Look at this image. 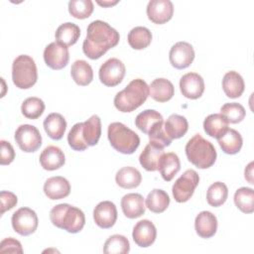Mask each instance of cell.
Wrapping results in <instances>:
<instances>
[{
  "label": "cell",
  "instance_id": "5",
  "mask_svg": "<svg viewBox=\"0 0 254 254\" xmlns=\"http://www.w3.org/2000/svg\"><path fill=\"white\" fill-rule=\"evenodd\" d=\"M107 137L110 145L122 154H133L140 145L138 134L121 122H112L108 125Z\"/></svg>",
  "mask_w": 254,
  "mask_h": 254
},
{
  "label": "cell",
  "instance_id": "6",
  "mask_svg": "<svg viewBox=\"0 0 254 254\" xmlns=\"http://www.w3.org/2000/svg\"><path fill=\"white\" fill-rule=\"evenodd\" d=\"M12 79L14 84L21 89L30 88L37 82L38 71L33 58L20 55L13 61Z\"/></svg>",
  "mask_w": 254,
  "mask_h": 254
},
{
  "label": "cell",
  "instance_id": "41",
  "mask_svg": "<svg viewBox=\"0 0 254 254\" xmlns=\"http://www.w3.org/2000/svg\"><path fill=\"white\" fill-rule=\"evenodd\" d=\"M94 6L91 0H70L68 2V12L76 19H86L93 12Z\"/></svg>",
  "mask_w": 254,
  "mask_h": 254
},
{
  "label": "cell",
  "instance_id": "14",
  "mask_svg": "<svg viewBox=\"0 0 254 254\" xmlns=\"http://www.w3.org/2000/svg\"><path fill=\"white\" fill-rule=\"evenodd\" d=\"M180 88L183 95L190 99L199 98L204 91V81L196 72H188L180 79Z\"/></svg>",
  "mask_w": 254,
  "mask_h": 254
},
{
  "label": "cell",
  "instance_id": "34",
  "mask_svg": "<svg viewBox=\"0 0 254 254\" xmlns=\"http://www.w3.org/2000/svg\"><path fill=\"white\" fill-rule=\"evenodd\" d=\"M170 204L169 194L160 189L151 190L146 198V206L154 213H161L165 211Z\"/></svg>",
  "mask_w": 254,
  "mask_h": 254
},
{
  "label": "cell",
  "instance_id": "22",
  "mask_svg": "<svg viewBox=\"0 0 254 254\" xmlns=\"http://www.w3.org/2000/svg\"><path fill=\"white\" fill-rule=\"evenodd\" d=\"M222 88L226 96L230 98L241 96L245 88L243 77L237 71H227L222 79Z\"/></svg>",
  "mask_w": 254,
  "mask_h": 254
},
{
  "label": "cell",
  "instance_id": "3",
  "mask_svg": "<svg viewBox=\"0 0 254 254\" xmlns=\"http://www.w3.org/2000/svg\"><path fill=\"white\" fill-rule=\"evenodd\" d=\"M52 223L69 233L79 232L85 224V216L81 209L68 203L55 205L50 211Z\"/></svg>",
  "mask_w": 254,
  "mask_h": 254
},
{
  "label": "cell",
  "instance_id": "17",
  "mask_svg": "<svg viewBox=\"0 0 254 254\" xmlns=\"http://www.w3.org/2000/svg\"><path fill=\"white\" fill-rule=\"evenodd\" d=\"M44 192L50 199H62L69 194L70 185L64 177H52L45 182Z\"/></svg>",
  "mask_w": 254,
  "mask_h": 254
},
{
  "label": "cell",
  "instance_id": "48",
  "mask_svg": "<svg viewBox=\"0 0 254 254\" xmlns=\"http://www.w3.org/2000/svg\"><path fill=\"white\" fill-rule=\"evenodd\" d=\"M116 3H118L117 0L115 1H97V4H99L100 6H103V7H109V6H112V5H115Z\"/></svg>",
  "mask_w": 254,
  "mask_h": 254
},
{
  "label": "cell",
  "instance_id": "20",
  "mask_svg": "<svg viewBox=\"0 0 254 254\" xmlns=\"http://www.w3.org/2000/svg\"><path fill=\"white\" fill-rule=\"evenodd\" d=\"M65 157L64 152L57 146L46 147L40 155V164L47 171H55L64 165Z\"/></svg>",
  "mask_w": 254,
  "mask_h": 254
},
{
  "label": "cell",
  "instance_id": "11",
  "mask_svg": "<svg viewBox=\"0 0 254 254\" xmlns=\"http://www.w3.org/2000/svg\"><path fill=\"white\" fill-rule=\"evenodd\" d=\"M68 60L69 53L67 47L59 42L49 44L44 50V61L52 69L64 68L67 64Z\"/></svg>",
  "mask_w": 254,
  "mask_h": 254
},
{
  "label": "cell",
  "instance_id": "23",
  "mask_svg": "<svg viewBox=\"0 0 254 254\" xmlns=\"http://www.w3.org/2000/svg\"><path fill=\"white\" fill-rule=\"evenodd\" d=\"M164 153L165 152L163 148L149 143L140 154L139 162L145 170L150 172L157 171L159 167V162Z\"/></svg>",
  "mask_w": 254,
  "mask_h": 254
},
{
  "label": "cell",
  "instance_id": "7",
  "mask_svg": "<svg viewBox=\"0 0 254 254\" xmlns=\"http://www.w3.org/2000/svg\"><path fill=\"white\" fill-rule=\"evenodd\" d=\"M199 183L198 174L194 170H187L174 183L172 191L177 202L188 201L194 192L195 188Z\"/></svg>",
  "mask_w": 254,
  "mask_h": 254
},
{
  "label": "cell",
  "instance_id": "44",
  "mask_svg": "<svg viewBox=\"0 0 254 254\" xmlns=\"http://www.w3.org/2000/svg\"><path fill=\"white\" fill-rule=\"evenodd\" d=\"M23 253L21 243L13 237L5 238L0 243V253Z\"/></svg>",
  "mask_w": 254,
  "mask_h": 254
},
{
  "label": "cell",
  "instance_id": "10",
  "mask_svg": "<svg viewBox=\"0 0 254 254\" xmlns=\"http://www.w3.org/2000/svg\"><path fill=\"white\" fill-rule=\"evenodd\" d=\"M100 81L106 86H115L119 84L125 75L124 64L116 58H110L105 61L98 71Z\"/></svg>",
  "mask_w": 254,
  "mask_h": 254
},
{
  "label": "cell",
  "instance_id": "45",
  "mask_svg": "<svg viewBox=\"0 0 254 254\" xmlns=\"http://www.w3.org/2000/svg\"><path fill=\"white\" fill-rule=\"evenodd\" d=\"M0 145H1L0 164L3 166L11 164L15 159V151L13 146L5 140H1Z\"/></svg>",
  "mask_w": 254,
  "mask_h": 254
},
{
  "label": "cell",
  "instance_id": "38",
  "mask_svg": "<svg viewBox=\"0 0 254 254\" xmlns=\"http://www.w3.org/2000/svg\"><path fill=\"white\" fill-rule=\"evenodd\" d=\"M130 250L128 239L124 235H111L104 243L103 252L105 254H126Z\"/></svg>",
  "mask_w": 254,
  "mask_h": 254
},
{
  "label": "cell",
  "instance_id": "16",
  "mask_svg": "<svg viewBox=\"0 0 254 254\" xmlns=\"http://www.w3.org/2000/svg\"><path fill=\"white\" fill-rule=\"evenodd\" d=\"M93 219L97 226L101 228L112 227L117 219V209L115 204L109 200L99 202L93 210Z\"/></svg>",
  "mask_w": 254,
  "mask_h": 254
},
{
  "label": "cell",
  "instance_id": "13",
  "mask_svg": "<svg viewBox=\"0 0 254 254\" xmlns=\"http://www.w3.org/2000/svg\"><path fill=\"white\" fill-rule=\"evenodd\" d=\"M147 16L155 24H164L171 20L174 5L170 0H151L147 5Z\"/></svg>",
  "mask_w": 254,
  "mask_h": 254
},
{
  "label": "cell",
  "instance_id": "15",
  "mask_svg": "<svg viewBox=\"0 0 254 254\" xmlns=\"http://www.w3.org/2000/svg\"><path fill=\"white\" fill-rule=\"evenodd\" d=\"M132 237L134 242L139 247H149L156 240V226L151 220L142 219L135 224L132 232Z\"/></svg>",
  "mask_w": 254,
  "mask_h": 254
},
{
  "label": "cell",
  "instance_id": "32",
  "mask_svg": "<svg viewBox=\"0 0 254 254\" xmlns=\"http://www.w3.org/2000/svg\"><path fill=\"white\" fill-rule=\"evenodd\" d=\"M164 121L163 116L160 112L154 109H146L140 112L135 118L136 127L145 134L149 132L160 122Z\"/></svg>",
  "mask_w": 254,
  "mask_h": 254
},
{
  "label": "cell",
  "instance_id": "31",
  "mask_svg": "<svg viewBox=\"0 0 254 254\" xmlns=\"http://www.w3.org/2000/svg\"><path fill=\"white\" fill-rule=\"evenodd\" d=\"M164 129L167 135L172 140L179 139L187 133L189 129V123L185 116L179 114H172L165 122Z\"/></svg>",
  "mask_w": 254,
  "mask_h": 254
},
{
  "label": "cell",
  "instance_id": "4",
  "mask_svg": "<svg viewBox=\"0 0 254 254\" xmlns=\"http://www.w3.org/2000/svg\"><path fill=\"white\" fill-rule=\"evenodd\" d=\"M185 151L188 160L198 169H207L216 160L217 154L214 146L200 134L193 135L188 141Z\"/></svg>",
  "mask_w": 254,
  "mask_h": 254
},
{
  "label": "cell",
  "instance_id": "36",
  "mask_svg": "<svg viewBox=\"0 0 254 254\" xmlns=\"http://www.w3.org/2000/svg\"><path fill=\"white\" fill-rule=\"evenodd\" d=\"M228 196V189L222 182H215L209 186L206 191L207 203L213 207L222 205Z\"/></svg>",
  "mask_w": 254,
  "mask_h": 254
},
{
  "label": "cell",
  "instance_id": "1",
  "mask_svg": "<svg viewBox=\"0 0 254 254\" xmlns=\"http://www.w3.org/2000/svg\"><path fill=\"white\" fill-rule=\"evenodd\" d=\"M119 39V33L109 24L101 20H95L87 26L82 51L87 58L97 60L109 49L115 47Z\"/></svg>",
  "mask_w": 254,
  "mask_h": 254
},
{
  "label": "cell",
  "instance_id": "29",
  "mask_svg": "<svg viewBox=\"0 0 254 254\" xmlns=\"http://www.w3.org/2000/svg\"><path fill=\"white\" fill-rule=\"evenodd\" d=\"M70 74L74 82L81 86L89 84L93 79L92 67L84 60H77L71 64Z\"/></svg>",
  "mask_w": 254,
  "mask_h": 254
},
{
  "label": "cell",
  "instance_id": "40",
  "mask_svg": "<svg viewBox=\"0 0 254 254\" xmlns=\"http://www.w3.org/2000/svg\"><path fill=\"white\" fill-rule=\"evenodd\" d=\"M220 114L227 120L228 123L236 124L244 119L246 111L240 103L228 102L221 106Z\"/></svg>",
  "mask_w": 254,
  "mask_h": 254
},
{
  "label": "cell",
  "instance_id": "24",
  "mask_svg": "<svg viewBox=\"0 0 254 254\" xmlns=\"http://www.w3.org/2000/svg\"><path fill=\"white\" fill-rule=\"evenodd\" d=\"M43 125L46 133L54 140L62 139L66 129V121L64 117L56 112L49 114L45 118Z\"/></svg>",
  "mask_w": 254,
  "mask_h": 254
},
{
  "label": "cell",
  "instance_id": "42",
  "mask_svg": "<svg viewBox=\"0 0 254 254\" xmlns=\"http://www.w3.org/2000/svg\"><path fill=\"white\" fill-rule=\"evenodd\" d=\"M82 127L83 122L75 123L67 134V143L74 151H84L88 147L82 135Z\"/></svg>",
  "mask_w": 254,
  "mask_h": 254
},
{
  "label": "cell",
  "instance_id": "35",
  "mask_svg": "<svg viewBox=\"0 0 254 254\" xmlns=\"http://www.w3.org/2000/svg\"><path fill=\"white\" fill-rule=\"evenodd\" d=\"M82 135L88 146H94L98 143L101 135V120L98 115H92L83 122Z\"/></svg>",
  "mask_w": 254,
  "mask_h": 254
},
{
  "label": "cell",
  "instance_id": "8",
  "mask_svg": "<svg viewBox=\"0 0 254 254\" xmlns=\"http://www.w3.org/2000/svg\"><path fill=\"white\" fill-rule=\"evenodd\" d=\"M15 141L22 151L32 153L41 147L42 136L38 128L34 125L23 124L15 132Z\"/></svg>",
  "mask_w": 254,
  "mask_h": 254
},
{
  "label": "cell",
  "instance_id": "9",
  "mask_svg": "<svg viewBox=\"0 0 254 254\" xmlns=\"http://www.w3.org/2000/svg\"><path fill=\"white\" fill-rule=\"evenodd\" d=\"M13 229L22 236L34 233L38 227V216L29 207H21L16 210L11 218Z\"/></svg>",
  "mask_w": 254,
  "mask_h": 254
},
{
  "label": "cell",
  "instance_id": "46",
  "mask_svg": "<svg viewBox=\"0 0 254 254\" xmlns=\"http://www.w3.org/2000/svg\"><path fill=\"white\" fill-rule=\"evenodd\" d=\"M0 199H1V215L4 214L5 211L13 208L18 202V198L16 194L8 190H2L0 192Z\"/></svg>",
  "mask_w": 254,
  "mask_h": 254
},
{
  "label": "cell",
  "instance_id": "12",
  "mask_svg": "<svg viewBox=\"0 0 254 254\" xmlns=\"http://www.w3.org/2000/svg\"><path fill=\"white\" fill-rule=\"evenodd\" d=\"M169 59L174 67L178 69L186 68L193 62L194 50L190 43L178 42L172 46Z\"/></svg>",
  "mask_w": 254,
  "mask_h": 254
},
{
  "label": "cell",
  "instance_id": "21",
  "mask_svg": "<svg viewBox=\"0 0 254 254\" xmlns=\"http://www.w3.org/2000/svg\"><path fill=\"white\" fill-rule=\"evenodd\" d=\"M175 94L173 83L167 78H156L149 85V95L158 102H166Z\"/></svg>",
  "mask_w": 254,
  "mask_h": 254
},
{
  "label": "cell",
  "instance_id": "43",
  "mask_svg": "<svg viewBox=\"0 0 254 254\" xmlns=\"http://www.w3.org/2000/svg\"><path fill=\"white\" fill-rule=\"evenodd\" d=\"M149 140L151 144H154L160 148H165L170 146L172 143V139L167 135L164 129V121L158 123L148 134Z\"/></svg>",
  "mask_w": 254,
  "mask_h": 254
},
{
  "label": "cell",
  "instance_id": "30",
  "mask_svg": "<svg viewBox=\"0 0 254 254\" xmlns=\"http://www.w3.org/2000/svg\"><path fill=\"white\" fill-rule=\"evenodd\" d=\"M203 129L208 136L218 139L228 129V122L220 113L209 114L203 121Z\"/></svg>",
  "mask_w": 254,
  "mask_h": 254
},
{
  "label": "cell",
  "instance_id": "2",
  "mask_svg": "<svg viewBox=\"0 0 254 254\" xmlns=\"http://www.w3.org/2000/svg\"><path fill=\"white\" fill-rule=\"evenodd\" d=\"M149 96V86L141 78L133 79L128 85L117 92L114 97V106L121 112H132L140 107Z\"/></svg>",
  "mask_w": 254,
  "mask_h": 254
},
{
  "label": "cell",
  "instance_id": "47",
  "mask_svg": "<svg viewBox=\"0 0 254 254\" xmlns=\"http://www.w3.org/2000/svg\"><path fill=\"white\" fill-rule=\"evenodd\" d=\"M253 162H250L248 164V166L245 168V172H244V177L245 179L249 182V184L253 185L254 182H253Z\"/></svg>",
  "mask_w": 254,
  "mask_h": 254
},
{
  "label": "cell",
  "instance_id": "18",
  "mask_svg": "<svg viewBox=\"0 0 254 254\" xmlns=\"http://www.w3.org/2000/svg\"><path fill=\"white\" fill-rule=\"evenodd\" d=\"M194 228L197 235L201 238H210L216 233L217 218L210 211H200L195 217Z\"/></svg>",
  "mask_w": 254,
  "mask_h": 254
},
{
  "label": "cell",
  "instance_id": "28",
  "mask_svg": "<svg viewBox=\"0 0 254 254\" xmlns=\"http://www.w3.org/2000/svg\"><path fill=\"white\" fill-rule=\"evenodd\" d=\"M80 36L79 27L71 22H66L58 27L55 33L57 42L69 47L74 45Z\"/></svg>",
  "mask_w": 254,
  "mask_h": 254
},
{
  "label": "cell",
  "instance_id": "25",
  "mask_svg": "<svg viewBox=\"0 0 254 254\" xmlns=\"http://www.w3.org/2000/svg\"><path fill=\"white\" fill-rule=\"evenodd\" d=\"M181 169V162L177 154L173 152L164 153L162 156L158 170L161 173L162 178L166 182H170L173 180V178L177 175V173Z\"/></svg>",
  "mask_w": 254,
  "mask_h": 254
},
{
  "label": "cell",
  "instance_id": "26",
  "mask_svg": "<svg viewBox=\"0 0 254 254\" xmlns=\"http://www.w3.org/2000/svg\"><path fill=\"white\" fill-rule=\"evenodd\" d=\"M217 142L225 154H237L243 144V139L240 133L232 128H228L226 132L217 139Z\"/></svg>",
  "mask_w": 254,
  "mask_h": 254
},
{
  "label": "cell",
  "instance_id": "19",
  "mask_svg": "<svg viewBox=\"0 0 254 254\" xmlns=\"http://www.w3.org/2000/svg\"><path fill=\"white\" fill-rule=\"evenodd\" d=\"M121 208L128 218H137L145 213L144 197L140 193H127L121 198Z\"/></svg>",
  "mask_w": 254,
  "mask_h": 254
},
{
  "label": "cell",
  "instance_id": "39",
  "mask_svg": "<svg viewBox=\"0 0 254 254\" xmlns=\"http://www.w3.org/2000/svg\"><path fill=\"white\" fill-rule=\"evenodd\" d=\"M45 110V103L44 101L36 96L26 98L22 105L21 111L26 118L29 119H37L39 118Z\"/></svg>",
  "mask_w": 254,
  "mask_h": 254
},
{
  "label": "cell",
  "instance_id": "37",
  "mask_svg": "<svg viewBox=\"0 0 254 254\" xmlns=\"http://www.w3.org/2000/svg\"><path fill=\"white\" fill-rule=\"evenodd\" d=\"M235 205L244 213L254 211V190L251 188H240L234 193Z\"/></svg>",
  "mask_w": 254,
  "mask_h": 254
},
{
  "label": "cell",
  "instance_id": "27",
  "mask_svg": "<svg viewBox=\"0 0 254 254\" xmlns=\"http://www.w3.org/2000/svg\"><path fill=\"white\" fill-rule=\"evenodd\" d=\"M116 184L122 189H135L142 182L141 173L133 167L121 168L115 176Z\"/></svg>",
  "mask_w": 254,
  "mask_h": 254
},
{
  "label": "cell",
  "instance_id": "33",
  "mask_svg": "<svg viewBox=\"0 0 254 254\" xmlns=\"http://www.w3.org/2000/svg\"><path fill=\"white\" fill-rule=\"evenodd\" d=\"M127 39H128V44L132 49L143 50L151 44L152 33L146 27L137 26L130 30Z\"/></svg>",
  "mask_w": 254,
  "mask_h": 254
}]
</instances>
